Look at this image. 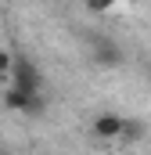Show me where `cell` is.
<instances>
[{"label": "cell", "mask_w": 151, "mask_h": 155, "mask_svg": "<svg viewBox=\"0 0 151 155\" xmlns=\"http://www.w3.org/2000/svg\"><path fill=\"white\" fill-rule=\"evenodd\" d=\"M11 87H18V90H29V94H43V72L36 69V61L33 58H25V54H14V65H11Z\"/></svg>", "instance_id": "obj_1"}, {"label": "cell", "mask_w": 151, "mask_h": 155, "mask_svg": "<svg viewBox=\"0 0 151 155\" xmlns=\"http://www.w3.org/2000/svg\"><path fill=\"white\" fill-rule=\"evenodd\" d=\"M90 58H94V65H101V69H119V65L126 61V54L119 51V43H115V40H94Z\"/></svg>", "instance_id": "obj_2"}, {"label": "cell", "mask_w": 151, "mask_h": 155, "mask_svg": "<svg viewBox=\"0 0 151 155\" xmlns=\"http://www.w3.org/2000/svg\"><path fill=\"white\" fill-rule=\"evenodd\" d=\"M122 123H126V119L115 116V112H101V116L90 123V134H94L97 141H119V137H122Z\"/></svg>", "instance_id": "obj_3"}, {"label": "cell", "mask_w": 151, "mask_h": 155, "mask_svg": "<svg viewBox=\"0 0 151 155\" xmlns=\"http://www.w3.org/2000/svg\"><path fill=\"white\" fill-rule=\"evenodd\" d=\"M140 137H144V123L126 119V123H122V141H140Z\"/></svg>", "instance_id": "obj_4"}, {"label": "cell", "mask_w": 151, "mask_h": 155, "mask_svg": "<svg viewBox=\"0 0 151 155\" xmlns=\"http://www.w3.org/2000/svg\"><path fill=\"white\" fill-rule=\"evenodd\" d=\"M115 4L119 0H83V7L90 15H108V11H115Z\"/></svg>", "instance_id": "obj_5"}, {"label": "cell", "mask_w": 151, "mask_h": 155, "mask_svg": "<svg viewBox=\"0 0 151 155\" xmlns=\"http://www.w3.org/2000/svg\"><path fill=\"white\" fill-rule=\"evenodd\" d=\"M11 65H14V54H7V51L0 47V72H11Z\"/></svg>", "instance_id": "obj_6"}, {"label": "cell", "mask_w": 151, "mask_h": 155, "mask_svg": "<svg viewBox=\"0 0 151 155\" xmlns=\"http://www.w3.org/2000/svg\"><path fill=\"white\" fill-rule=\"evenodd\" d=\"M148 83H151V69H148Z\"/></svg>", "instance_id": "obj_7"}]
</instances>
